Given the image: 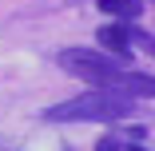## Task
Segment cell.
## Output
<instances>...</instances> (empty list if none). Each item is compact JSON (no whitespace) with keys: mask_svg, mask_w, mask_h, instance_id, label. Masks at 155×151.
Segmentation results:
<instances>
[{"mask_svg":"<svg viewBox=\"0 0 155 151\" xmlns=\"http://www.w3.org/2000/svg\"><path fill=\"white\" fill-rule=\"evenodd\" d=\"M56 64L64 68L68 76L91 84V87H100L107 76H115L119 68H127L119 56H107L104 48H87V44H80V48H60V52H56Z\"/></svg>","mask_w":155,"mask_h":151,"instance_id":"obj_2","label":"cell"},{"mask_svg":"<svg viewBox=\"0 0 155 151\" xmlns=\"http://www.w3.org/2000/svg\"><path fill=\"white\" fill-rule=\"evenodd\" d=\"M127 115H131V100L96 92V87L44 111V119H52V123H123Z\"/></svg>","mask_w":155,"mask_h":151,"instance_id":"obj_1","label":"cell"},{"mask_svg":"<svg viewBox=\"0 0 155 151\" xmlns=\"http://www.w3.org/2000/svg\"><path fill=\"white\" fill-rule=\"evenodd\" d=\"M96 151H123V139H119V135H104V139L96 143Z\"/></svg>","mask_w":155,"mask_h":151,"instance_id":"obj_4","label":"cell"},{"mask_svg":"<svg viewBox=\"0 0 155 151\" xmlns=\"http://www.w3.org/2000/svg\"><path fill=\"white\" fill-rule=\"evenodd\" d=\"M151 4H155V0H151Z\"/></svg>","mask_w":155,"mask_h":151,"instance_id":"obj_5","label":"cell"},{"mask_svg":"<svg viewBox=\"0 0 155 151\" xmlns=\"http://www.w3.org/2000/svg\"><path fill=\"white\" fill-rule=\"evenodd\" d=\"M100 12L115 16L119 24H131V20L143 12V0H100Z\"/></svg>","mask_w":155,"mask_h":151,"instance_id":"obj_3","label":"cell"}]
</instances>
